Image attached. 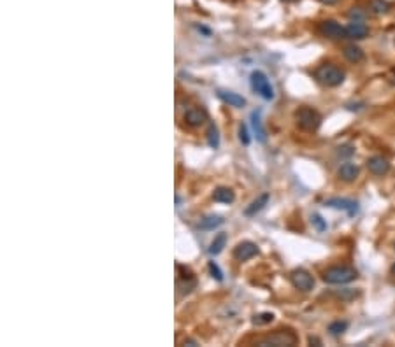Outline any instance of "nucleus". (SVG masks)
I'll return each instance as SVG.
<instances>
[{"label":"nucleus","instance_id":"nucleus-23","mask_svg":"<svg viewBox=\"0 0 395 347\" xmlns=\"http://www.w3.org/2000/svg\"><path fill=\"white\" fill-rule=\"evenodd\" d=\"M346 328H348L346 321H334V323H330V325H328V332H330L334 337L343 335V333L346 332Z\"/></svg>","mask_w":395,"mask_h":347},{"label":"nucleus","instance_id":"nucleus-21","mask_svg":"<svg viewBox=\"0 0 395 347\" xmlns=\"http://www.w3.org/2000/svg\"><path fill=\"white\" fill-rule=\"evenodd\" d=\"M207 144L211 146L212 149H216L220 146V130H218L216 125H209L207 128Z\"/></svg>","mask_w":395,"mask_h":347},{"label":"nucleus","instance_id":"nucleus-18","mask_svg":"<svg viewBox=\"0 0 395 347\" xmlns=\"http://www.w3.org/2000/svg\"><path fill=\"white\" fill-rule=\"evenodd\" d=\"M269 202V193H264V195H260L257 200H253V202L250 203V205L246 207V211H244V214L246 216H255L258 214V212L264 209L265 205H267Z\"/></svg>","mask_w":395,"mask_h":347},{"label":"nucleus","instance_id":"nucleus-30","mask_svg":"<svg viewBox=\"0 0 395 347\" xmlns=\"http://www.w3.org/2000/svg\"><path fill=\"white\" fill-rule=\"evenodd\" d=\"M318 2H321V4H325V5H334V4H337L339 0H318Z\"/></svg>","mask_w":395,"mask_h":347},{"label":"nucleus","instance_id":"nucleus-19","mask_svg":"<svg viewBox=\"0 0 395 347\" xmlns=\"http://www.w3.org/2000/svg\"><path fill=\"white\" fill-rule=\"evenodd\" d=\"M225 223V219L221 218V216H216V214H209L205 216V218L200 219V223H198V228L200 230H214L218 228V226H221Z\"/></svg>","mask_w":395,"mask_h":347},{"label":"nucleus","instance_id":"nucleus-22","mask_svg":"<svg viewBox=\"0 0 395 347\" xmlns=\"http://www.w3.org/2000/svg\"><path fill=\"white\" fill-rule=\"evenodd\" d=\"M390 11V4H388L387 0H373L371 2V12L373 14H387V12Z\"/></svg>","mask_w":395,"mask_h":347},{"label":"nucleus","instance_id":"nucleus-20","mask_svg":"<svg viewBox=\"0 0 395 347\" xmlns=\"http://www.w3.org/2000/svg\"><path fill=\"white\" fill-rule=\"evenodd\" d=\"M225 246H227V233L221 232L214 237V240H212L211 246H209V255H212V256L220 255V253L223 251Z\"/></svg>","mask_w":395,"mask_h":347},{"label":"nucleus","instance_id":"nucleus-10","mask_svg":"<svg viewBox=\"0 0 395 347\" xmlns=\"http://www.w3.org/2000/svg\"><path fill=\"white\" fill-rule=\"evenodd\" d=\"M185 121L187 125L190 126H200L207 121V111L204 107H198V105H194L190 107L187 112H185Z\"/></svg>","mask_w":395,"mask_h":347},{"label":"nucleus","instance_id":"nucleus-5","mask_svg":"<svg viewBox=\"0 0 395 347\" xmlns=\"http://www.w3.org/2000/svg\"><path fill=\"white\" fill-rule=\"evenodd\" d=\"M297 344V335L292 332H283V330H278V332L267 335L264 340L258 342L260 347H283V346H295Z\"/></svg>","mask_w":395,"mask_h":347},{"label":"nucleus","instance_id":"nucleus-9","mask_svg":"<svg viewBox=\"0 0 395 347\" xmlns=\"http://www.w3.org/2000/svg\"><path fill=\"white\" fill-rule=\"evenodd\" d=\"M369 35V26L364 21H351L346 25V39L351 41H362Z\"/></svg>","mask_w":395,"mask_h":347},{"label":"nucleus","instance_id":"nucleus-3","mask_svg":"<svg viewBox=\"0 0 395 347\" xmlns=\"http://www.w3.org/2000/svg\"><path fill=\"white\" fill-rule=\"evenodd\" d=\"M297 125L306 132H316L321 125V114L311 107H300L295 112Z\"/></svg>","mask_w":395,"mask_h":347},{"label":"nucleus","instance_id":"nucleus-26","mask_svg":"<svg viewBox=\"0 0 395 347\" xmlns=\"http://www.w3.org/2000/svg\"><path fill=\"white\" fill-rule=\"evenodd\" d=\"M207 268H209V273H211V275L214 277L216 281H220V282L223 281V272H221L220 266H218L216 263H214V261H209Z\"/></svg>","mask_w":395,"mask_h":347},{"label":"nucleus","instance_id":"nucleus-12","mask_svg":"<svg viewBox=\"0 0 395 347\" xmlns=\"http://www.w3.org/2000/svg\"><path fill=\"white\" fill-rule=\"evenodd\" d=\"M367 169L374 175H385L390 170V162L383 156H373V158L367 160Z\"/></svg>","mask_w":395,"mask_h":347},{"label":"nucleus","instance_id":"nucleus-4","mask_svg":"<svg viewBox=\"0 0 395 347\" xmlns=\"http://www.w3.org/2000/svg\"><path fill=\"white\" fill-rule=\"evenodd\" d=\"M250 81H251V88H253V91L258 93L264 100L274 98V88H272L269 78L262 71H255L253 74H251Z\"/></svg>","mask_w":395,"mask_h":347},{"label":"nucleus","instance_id":"nucleus-2","mask_svg":"<svg viewBox=\"0 0 395 347\" xmlns=\"http://www.w3.org/2000/svg\"><path fill=\"white\" fill-rule=\"evenodd\" d=\"M358 277L357 270L346 265H336L330 266L323 272V281L328 284H348V282L355 281Z\"/></svg>","mask_w":395,"mask_h":347},{"label":"nucleus","instance_id":"nucleus-25","mask_svg":"<svg viewBox=\"0 0 395 347\" xmlns=\"http://www.w3.org/2000/svg\"><path fill=\"white\" fill-rule=\"evenodd\" d=\"M239 141H241L242 146H250L251 142V137L250 133H248V126L246 125H239Z\"/></svg>","mask_w":395,"mask_h":347},{"label":"nucleus","instance_id":"nucleus-6","mask_svg":"<svg viewBox=\"0 0 395 347\" xmlns=\"http://www.w3.org/2000/svg\"><path fill=\"white\" fill-rule=\"evenodd\" d=\"M290 281H292V284H294V288L298 289V291L307 293L314 288V277L304 268L294 270V272L290 273Z\"/></svg>","mask_w":395,"mask_h":347},{"label":"nucleus","instance_id":"nucleus-8","mask_svg":"<svg viewBox=\"0 0 395 347\" xmlns=\"http://www.w3.org/2000/svg\"><path fill=\"white\" fill-rule=\"evenodd\" d=\"M257 255H258V246L255 242H250V240H244V242L235 246L234 249V258L237 261H248V260L255 258Z\"/></svg>","mask_w":395,"mask_h":347},{"label":"nucleus","instance_id":"nucleus-1","mask_svg":"<svg viewBox=\"0 0 395 347\" xmlns=\"http://www.w3.org/2000/svg\"><path fill=\"white\" fill-rule=\"evenodd\" d=\"M314 78H316L323 86H328V88H336V86L343 85L346 74H344V71H343V69H339V67L332 65V63H323V65H320L316 69V72H314Z\"/></svg>","mask_w":395,"mask_h":347},{"label":"nucleus","instance_id":"nucleus-33","mask_svg":"<svg viewBox=\"0 0 395 347\" xmlns=\"http://www.w3.org/2000/svg\"><path fill=\"white\" fill-rule=\"evenodd\" d=\"M392 273H394V275H395V263H394V265H392Z\"/></svg>","mask_w":395,"mask_h":347},{"label":"nucleus","instance_id":"nucleus-7","mask_svg":"<svg viewBox=\"0 0 395 347\" xmlns=\"http://www.w3.org/2000/svg\"><path fill=\"white\" fill-rule=\"evenodd\" d=\"M318 30H320V33L323 37H328V39H332V41L346 39V26L339 25V23L334 21V19H325V21H321Z\"/></svg>","mask_w":395,"mask_h":347},{"label":"nucleus","instance_id":"nucleus-24","mask_svg":"<svg viewBox=\"0 0 395 347\" xmlns=\"http://www.w3.org/2000/svg\"><path fill=\"white\" fill-rule=\"evenodd\" d=\"M274 321V314L272 312H262V314H257L253 318V325L262 326V325H269V323Z\"/></svg>","mask_w":395,"mask_h":347},{"label":"nucleus","instance_id":"nucleus-27","mask_svg":"<svg viewBox=\"0 0 395 347\" xmlns=\"http://www.w3.org/2000/svg\"><path fill=\"white\" fill-rule=\"evenodd\" d=\"M311 223H313V226H314V228H316L320 233L327 230V223L323 221V218H321L320 214H313V216H311Z\"/></svg>","mask_w":395,"mask_h":347},{"label":"nucleus","instance_id":"nucleus-11","mask_svg":"<svg viewBox=\"0 0 395 347\" xmlns=\"http://www.w3.org/2000/svg\"><path fill=\"white\" fill-rule=\"evenodd\" d=\"M327 207H332V209H341V211H346L350 216H355L358 211V203L353 202V200L348 198H330L325 202Z\"/></svg>","mask_w":395,"mask_h":347},{"label":"nucleus","instance_id":"nucleus-14","mask_svg":"<svg viewBox=\"0 0 395 347\" xmlns=\"http://www.w3.org/2000/svg\"><path fill=\"white\" fill-rule=\"evenodd\" d=\"M358 174H360V169L351 162L343 163V165L339 167V170H337V175H339V179L344 182H353L355 179L358 177Z\"/></svg>","mask_w":395,"mask_h":347},{"label":"nucleus","instance_id":"nucleus-34","mask_svg":"<svg viewBox=\"0 0 395 347\" xmlns=\"http://www.w3.org/2000/svg\"><path fill=\"white\" fill-rule=\"evenodd\" d=\"M283 2H297V0H283Z\"/></svg>","mask_w":395,"mask_h":347},{"label":"nucleus","instance_id":"nucleus-13","mask_svg":"<svg viewBox=\"0 0 395 347\" xmlns=\"http://www.w3.org/2000/svg\"><path fill=\"white\" fill-rule=\"evenodd\" d=\"M218 96H220L221 102L228 103L230 107H244L246 105V98L241 96L239 93L227 91V89H218Z\"/></svg>","mask_w":395,"mask_h":347},{"label":"nucleus","instance_id":"nucleus-17","mask_svg":"<svg viewBox=\"0 0 395 347\" xmlns=\"http://www.w3.org/2000/svg\"><path fill=\"white\" fill-rule=\"evenodd\" d=\"M343 55H344V58H346L348 62H351V63H360L362 60L366 58V55H364L362 48H358V46H355V44L346 46V48H344V51H343Z\"/></svg>","mask_w":395,"mask_h":347},{"label":"nucleus","instance_id":"nucleus-15","mask_svg":"<svg viewBox=\"0 0 395 347\" xmlns=\"http://www.w3.org/2000/svg\"><path fill=\"white\" fill-rule=\"evenodd\" d=\"M251 126H253V132L257 135V141L265 144L267 142V132H265L264 123H262V111L251 112Z\"/></svg>","mask_w":395,"mask_h":347},{"label":"nucleus","instance_id":"nucleus-28","mask_svg":"<svg viewBox=\"0 0 395 347\" xmlns=\"http://www.w3.org/2000/svg\"><path fill=\"white\" fill-rule=\"evenodd\" d=\"M348 16H350L351 21H364V19H366V12L362 11L360 7H353Z\"/></svg>","mask_w":395,"mask_h":347},{"label":"nucleus","instance_id":"nucleus-16","mask_svg":"<svg viewBox=\"0 0 395 347\" xmlns=\"http://www.w3.org/2000/svg\"><path fill=\"white\" fill-rule=\"evenodd\" d=\"M212 200L218 203H232L235 200V193L232 191L230 188H223V186H220V188L214 189V193H212Z\"/></svg>","mask_w":395,"mask_h":347},{"label":"nucleus","instance_id":"nucleus-29","mask_svg":"<svg viewBox=\"0 0 395 347\" xmlns=\"http://www.w3.org/2000/svg\"><path fill=\"white\" fill-rule=\"evenodd\" d=\"M355 153V149L351 146H344V148H339V155L343 156H351Z\"/></svg>","mask_w":395,"mask_h":347},{"label":"nucleus","instance_id":"nucleus-31","mask_svg":"<svg viewBox=\"0 0 395 347\" xmlns=\"http://www.w3.org/2000/svg\"><path fill=\"white\" fill-rule=\"evenodd\" d=\"M185 346H192V347H195V346H198V342L197 340H185Z\"/></svg>","mask_w":395,"mask_h":347},{"label":"nucleus","instance_id":"nucleus-32","mask_svg":"<svg viewBox=\"0 0 395 347\" xmlns=\"http://www.w3.org/2000/svg\"><path fill=\"white\" fill-rule=\"evenodd\" d=\"M309 344H316V346H321L320 339H316V337H309Z\"/></svg>","mask_w":395,"mask_h":347}]
</instances>
